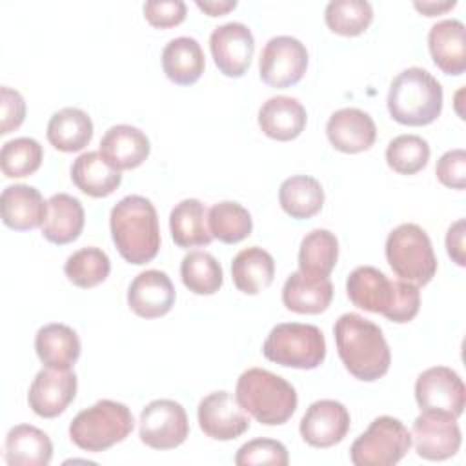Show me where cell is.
<instances>
[{
	"label": "cell",
	"instance_id": "cell-1",
	"mask_svg": "<svg viewBox=\"0 0 466 466\" xmlns=\"http://www.w3.org/2000/svg\"><path fill=\"white\" fill-rule=\"evenodd\" d=\"M346 293L353 306L380 313L397 324L413 320L420 308L419 286L406 280H390L373 266L355 268L348 275Z\"/></svg>",
	"mask_w": 466,
	"mask_h": 466
},
{
	"label": "cell",
	"instance_id": "cell-2",
	"mask_svg": "<svg viewBox=\"0 0 466 466\" xmlns=\"http://www.w3.org/2000/svg\"><path fill=\"white\" fill-rule=\"evenodd\" d=\"M333 335L337 353L355 379L373 382L388 373L391 353L382 329L375 322L359 313H344L337 319Z\"/></svg>",
	"mask_w": 466,
	"mask_h": 466
},
{
	"label": "cell",
	"instance_id": "cell-3",
	"mask_svg": "<svg viewBox=\"0 0 466 466\" xmlns=\"http://www.w3.org/2000/svg\"><path fill=\"white\" fill-rule=\"evenodd\" d=\"M113 242L120 257L135 266L151 262L160 249L157 209L149 198L127 195L118 200L109 215Z\"/></svg>",
	"mask_w": 466,
	"mask_h": 466
},
{
	"label": "cell",
	"instance_id": "cell-4",
	"mask_svg": "<svg viewBox=\"0 0 466 466\" xmlns=\"http://www.w3.org/2000/svg\"><path fill=\"white\" fill-rule=\"evenodd\" d=\"M235 397L240 408L264 426L288 422L299 404L295 388L280 375L262 368H249L240 373Z\"/></svg>",
	"mask_w": 466,
	"mask_h": 466
},
{
	"label": "cell",
	"instance_id": "cell-5",
	"mask_svg": "<svg viewBox=\"0 0 466 466\" xmlns=\"http://www.w3.org/2000/svg\"><path fill=\"white\" fill-rule=\"evenodd\" d=\"M388 111L402 126H428L442 111V86L422 67L400 71L388 91Z\"/></svg>",
	"mask_w": 466,
	"mask_h": 466
},
{
	"label": "cell",
	"instance_id": "cell-6",
	"mask_svg": "<svg viewBox=\"0 0 466 466\" xmlns=\"http://www.w3.org/2000/svg\"><path fill=\"white\" fill-rule=\"evenodd\" d=\"M133 428L135 419L126 404L102 399L71 420L69 437L80 450L100 453L122 442Z\"/></svg>",
	"mask_w": 466,
	"mask_h": 466
},
{
	"label": "cell",
	"instance_id": "cell-7",
	"mask_svg": "<svg viewBox=\"0 0 466 466\" xmlns=\"http://www.w3.org/2000/svg\"><path fill=\"white\" fill-rule=\"evenodd\" d=\"M262 353L268 360L286 368L313 370L326 359L324 333L313 324L282 322L271 328Z\"/></svg>",
	"mask_w": 466,
	"mask_h": 466
},
{
	"label": "cell",
	"instance_id": "cell-8",
	"mask_svg": "<svg viewBox=\"0 0 466 466\" xmlns=\"http://www.w3.org/2000/svg\"><path fill=\"white\" fill-rule=\"evenodd\" d=\"M386 258L400 280L426 286L437 273V257L428 233L411 222L397 226L386 238Z\"/></svg>",
	"mask_w": 466,
	"mask_h": 466
},
{
	"label": "cell",
	"instance_id": "cell-9",
	"mask_svg": "<svg viewBox=\"0 0 466 466\" xmlns=\"http://www.w3.org/2000/svg\"><path fill=\"white\" fill-rule=\"evenodd\" d=\"M411 448V433L395 417L382 415L371 420L350 448L355 466H393Z\"/></svg>",
	"mask_w": 466,
	"mask_h": 466
},
{
	"label": "cell",
	"instance_id": "cell-10",
	"mask_svg": "<svg viewBox=\"0 0 466 466\" xmlns=\"http://www.w3.org/2000/svg\"><path fill=\"white\" fill-rule=\"evenodd\" d=\"M306 69L308 49L299 38L280 35L266 42L258 60V73L264 84L277 89L291 87L302 80Z\"/></svg>",
	"mask_w": 466,
	"mask_h": 466
},
{
	"label": "cell",
	"instance_id": "cell-11",
	"mask_svg": "<svg viewBox=\"0 0 466 466\" xmlns=\"http://www.w3.org/2000/svg\"><path fill=\"white\" fill-rule=\"evenodd\" d=\"M415 400L420 411L459 419L466 406V388L457 371L448 366H433L417 377Z\"/></svg>",
	"mask_w": 466,
	"mask_h": 466
},
{
	"label": "cell",
	"instance_id": "cell-12",
	"mask_svg": "<svg viewBox=\"0 0 466 466\" xmlns=\"http://www.w3.org/2000/svg\"><path fill=\"white\" fill-rule=\"evenodd\" d=\"M189 435V420L180 402L151 400L140 413V441L153 450L178 448Z\"/></svg>",
	"mask_w": 466,
	"mask_h": 466
},
{
	"label": "cell",
	"instance_id": "cell-13",
	"mask_svg": "<svg viewBox=\"0 0 466 466\" xmlns=\"http://www.w3.org/2000/svg\"><path fill=\"white\" fill-rule=\"evenodd\" d=\"M209 49L218 71L229 78H238L251 66L255 38L246 24L228 22L213 29Z\"/></svg>",
	"mask_w": 466,
	"mask_h": 466
},
{
	"label": "cell",
	"instance_id": "cell-14",
	"mask_svg": "<svg viewBox=\"0 0 466 466\" xmlns=\"http://www.w3.org/2000/svg\"><path fill=\"white\" fill-rule=\"evenodd\" d=\"M415 451L426 461H444L453 457L462 442L457 419L442 413L420 411L411 428Z\"/></svg>",
	"mask_w": 466,
	"mask_h": 466
},
{
	"label": "cell",
	"instance_id": "cell-15",
	"mask_svg": "<svg viewBox=\"0 0 466 466\" xmlns=\"http://www.w3.org/2000/svg\"><path fill=\"white\" fill-rule=\"evenodd\" d=\"M197 417L204 435L215 441H233L249 428V417L240 408L237 397L224 390L206 395L198 402Z\"/></svg>",
	"mask_w": 466,
	"mask_h": 466
},
{
	"label": "cell",
	"instance_id": "cell-16",
	"mask_svg": "<svg viewBox=\"0 0 466 466\" xmlns=\"http://www.w3.org/2000/svg\"><path fill=\"white\" fill-rule=\"evenodd\" d=\"M348 408L333 399L309 404L300 420V437L313 448H331L339 444L350 430Z\"/></svg>",
	"mask_w": 466,
	"mask_h": 466
},
{
	"label": "cell",
	"instance_id": "cell-17",
	"mask_svg": "<svg viewBox=\"0 0 466 466\" xmlns=\"http://www.w3.org/2000/svg\"><path fill=\"white\" fill-rule=\"evenodd\" d=\"M76 395V375L69 370H40L27 393L29 408L44 419H55L67 410Z\"/></svg>",
	"mask_w": 466,
	"mask_h": 466
},
{
	"label": "cell",
	"instance_id": "cell-18",
	"mask_svg": "<svg viewBox=\"0 0 466 466\" xmlns=\"http://www.w3.org/2000/svg\"><path fill=\"white\" fill-rule=\"evenodd\" d=\"M175 297V286L167 273L160 269H146L129 284L127 306L142 319H158L171 311Z\"/></svg>",
	"mask_w": 466,
	"mask_h": 466
},
{
	"label": "cell",
	"instance_id": "cell-19",
	"mask_svg": "<svg viewBox=\"0 0 466 466\" xmlns=\"http://www.w3.org/2000/svg\"><path fill=\"white\" fill-rule=\"evenodd\" d=\"M326 135L337 151L353 155L373 146L377 138V127L366 111L357 107H344L328 118Z\"/></svg>",
	"mask_w": 466,
	"mask_h": 466
},
{
	"label": "cell",
	"instance_id": "cell-20",
	"mask_svg": "<svg viewBox=\"0 0 466 466\" xmlns=\"http://www.w3.org/2000/svg\"><path fill=\"white\" fill-rule=\"evenodd\" d=\"M0 208L4 224L15 231L35 229L44 224L47 215V202L36 187L27 184L4 187Z\"/></svg>",
	"mask_w": 466,
	"mask_h": 466
},
{
	"label": "cell",
	"instance_id": "cell-21",
	"mask_svg": "<svg viewBox=\"0 0 466 466\" xmlns=\"http://www.w3.org/2000/svg\"><path fill=\"white\" fill-rule=\"evenodd\" d=\"M428 47L433 64L446 75H462L466 69V29L461 20L446 18L431 25Z\"/></svg>",
	"mask_w": 466,
	"mask_h": 466
},
{
	"label": "cell",
	"instance_id": "cell-22",
	"mask_svg": "<svg viewBox=\"0 0 466 466\" xmlns=\"http://www.w3.org/2000/svg\"><path fill=\"white\" fill-rule=\"evenodd\" d=\"M100 155L118 171L135 169L146 162L151 146L144 131L129 124L111 126L100 140Z\"/></svg>",
	"mask_w": 466,
	"mask_h": 466
},
{
	"label": "cell",
	"instance_id": "cell-23",
	"mask_svg": "<svg viewBox=\"0 0 466 466\" xmlns=\"http://www.w3.org/2000/svg\"><path fill=\"white\" fill-rule=\"evenodd\" d=\"M333 299V284L328 277H315L293 271L282 286V302L289 311L319 315L328 309Z\"/></svg>",
	"mask_w": 466,
	"mask_h": 466
},
{
	"label": "cell",
	"instance_id": "cell-24",
	"mask_svg": "<svg viewBox=\"0 0 466 466\" xmlns=\"http://www.w3.org/2000/svg\"><path fill=\"white\" fill-rule=\"evenodd\" d=\"M308 122L304 106L293 96H271L258 109V127L262 133L279 142L297 138Z\"/></svg>",
	"mask_w": 466,
	"mask_h": 466
},
{
	"label": "cell",
	"instance_id": "cell-25",
	"mask_svg": "<svg viewBox=\"0 0 466 466\" xmlns=\"http://www.w3.org/2000/svg\"><path fill=\"white\" fill-rule=\"evenodd\" d=\"M35 351L46 368L71 370L80 357V339L66 324L53 322L42 326L35 335Z\"/></svg>",
	"mask_w": 466,
	"mask_h": 466
},
{
	"label": "cell",
	"instance_id": "cell-26",
	"mask_svg": "<svg viewBox=\"0 0 466 466\" xmlns=\"http://www.w3.org/2000/svg\"><path fill=\"white\" fill-rule=\"evenodd\" d=\"M51 457V439L36 426L16 424L7 431L4 459L9 466H47Z\"/></svg>",
	"mask_w": 466,
	"mask_h": 466
},
{
	"label": "cell",
	"instance_id": "cell-27",
	"mask_svg": "<svg viewBox=\"0 0 466 466\" xmlns=\"http://www.w3.org/2000/svg\"><path fill=\"white\" fill-rule=\"evenodd\" d=\"M84 229V208L80 200L67 193H56L47 200V215L42 224L46 240L64 246L80 237Z\"/></svg>",
	"mask_w": 466,
	"mask_h": 466
},
{
	"label": "cell",
	"instance_id": "cell-28",
	"mask_svg": "<svg viewBox=\"0 0 466 466\" xmlns=\"http://www.w3.org/2000/svg\"><path fill=\"white\" fill-rule=\"evenodd\" d=\"M206 67V56L200 44L191 36H178L162 49V69L166 76L178 86L195 84Z\"/></svg>",
	"mask_w": 466,
	"mask_h": 466
},
{
	"label": "cell",
	"instance_id": "cell-29",
	"mask_svg": "<svg viewBox=\"0 0 466 466\" xmlns=\"http://www.w3.org/2000/svg\"><path fill=\"white\" fill-rule=\"evenodd\" d=\"M73 184L93 198L109 197L122 182V175L113 167L100 151L82 153L71 166Z\"/></svg>",
	"mask_w": 466,
	"mask_h": 466
},
{
	"label": "cell",
	"instance_id": "cell-30",
	"mask_svg": "<svg viewBox=\"0 0 466 466\" xmlns=\"http://www.w3.org/2000/svg\"><path fill=\"white\" fill-rule=\"evenodd\" d=\"M93 138L91 116L78 107H62L47 122L49 144L64 153L84 149Z\"/></svg>",
	"mask_w": 466,
	"mask_h": 466
},
{
	"label": "cell",
	"instance_id": "cell-31",
	"mask_svg": "<svg viewBox=\"0 0 466 466\" xmlns=\"http://www.w3.org/2000/svg\"><path fill=\"white\" fill-rule=\"evenodd\" d=\"M208 211L197 198L180 200L169 213L171 238L178 248L208 246L213 235L208 228Z\"/></svg>",
	"mask_w": 466,
	"mask_h": 466
},
{
	"label": "cell",
	"instance_id": "cell-32",
	"mask_svg": "<svg viewBox=\"0 0 466 466\" xmlns=\"http://www.w3.org/2000/svg\"><path fill=\"white\" fill-rule=\"evenodd\" d=\"M273 277L275 260L266 249L258 246L238 251L231 262L233 284L246 295H258L273 282Z\"/></svg>",
	"mask_w": 466,
	"mask_h": 466
},
{
	"label": "cell",
	"instance_id": "cell-33",
	"mask_svg": "<svg viewBox=\"0 0 466 466\" xmlns=\"http://www.w3.org/2000/svg\"><path fill=\"white\" fill-rule=\"evenodd\" d=\"M279 202L284 213L291 218H311L324 206V189L317 178L309 175H295L280 184Z\"/></svg>",
	"mask_w": 466,
	"mask_h": 466
},
{
	"label": "cell",
	"instance_id": "cell-34",
	"mask_svg": "<svg viewBox=\"0 0 466 466\" xmlns=\"http://www.w3.org/2000/svg\"><path fill=\"white\" fill-rule=\"evenodd\" d=\"M339 258V240L329 229L309 231L299 249V269L315 275L328 277Z\"/></svg>",
	"mask_w": 466,
	"mask_h": 466
},
{
	"label": "cell",
	"instance_id": "cell-35",
	"mask_svg": "<svg viewBox=\"0 0 466 466\" xmlns=\"http://www.w3.org/2000/svg\"><path fill=\"white\" fill-rule=\"evenodd\" d=\"M208 224L213 238L224 244H237L251 235L253 220L249 211L238 202L222 200L208 211Z\"/></svg>",
	"mask_w": 466,
	"mask_h": 466
},
{
	"label": "cell",
	"instance_id": "cell-36",
	"mask_svg": "<svg viewBox=\"0 0 466 466\" xmlns=\"http://www.w3.org/2000/svg\"><path fill=\"white\" fill-rule=\"evenodd\" d=\"M180 279L195 295H213L220 289L224 273L218 260L208 251H189L180 262Z\"/></svg>",
	"mask_w": 466,
	"mask_h": 466
},
{
	"label": "cell",
	"instance_id": "cell-37",
	"mask_svg": "<svg viewBox=\"0 0 466 466\" xmlns=\"http://www.w3.org/2000/svg\"><path fill=\"white\" fill-rule=\"evenodd\" d=\"M111 271V262L106 251L89 246L71 253L64 264V273L71 284L87 289L102 284Z\"/></svg>",
	"mask_w": 466,
	"mask_h": 466
},
{
	"label": "cell",
	"instance_id": "cell-38",
	"mask_svg": "<svg viewBox=\"0 0 466 466\" xmlns=\"http://www.w3.org/2000/svg\"><path fill=\"white\" fill-rule=\"evenodd\" d=\"M324 20L337 35L357 36L370 27L373 7L366 0H331L324 9Z\"/></svg>",
	"mask_w": 466,
	"mask_h": 466
},
{
	"label": "cell",
	"instance_id": "cell-39",
	"mask_svg": "<svg viewBox=\"0 0 466 466\" xmlns=\"http://www.w3.org/2000/svg\"><path fill=\"white\" fill-rule=\"evenodd\" d=\"M44 158L42 146L31 137L7 140L0 151V167L7 178H22L33 175Z\"/></svg>",
	"mask_w": 466,
	"mask_h": 466
},
{
	"label": "cell",
	"instance_id": "cell-40",
	"mask_svg": "<svg viewBox=\"0 0 466 466\" xmlns=\"http://www.w3.org/2000/svg\"><path fill=\"white\" fill-rule=\"evenodd\" d=\"M430 160V144L419 135H399L386 147V162L399 175H415Z\"/></svg>",
	"mask_w": 466,
	"mask_h": 466
},
{
	"label": "cell",
	"instance_id": "cell-41",
	"mask_svg": "<svg viewBox=\"0 0 466 466\" xmlns=\"http://www.w3.org/2000/svg\"><path fill=\"white\" fill-rule=\"evenodd\" d=\"M289 462L288 450L282 442L275 439H253L242 444L235 455L237 466H255V464H271L286 466Z\"/></svg>",
	"mask_w": 466,
	"mask_h": 466
},
{
	"label": "cell",
	"instance_id": "cell-42",
	"mask_svg": "<svg viewBox=\"0 0 466 466\" xmlns=\"http://www.w3.org/2000/svg\"><path fill=\"white\" fill-rule=\"evenodd\" d=\"M186 4L182 0H149L144 4L146 20L158 29H167L186 20Z\"/></svg>",
	"mask_w": 466,
	"mask_h": 466
},
{
	"label": "cell",
	"instance_id": "cell-43",
	"mask_svg": "<svg viewBox=\"0 0 466 466\" xmlns=\"http://www.w3.org/2000/svg\"><path fill=\"white\" fill-rule=\"evenodd\" d=\"M435 175L439 182L451 189L466 187V151L451 149L446 151L435 166Z\"/></svg>",
	"mask_w": 466,
	"mask_h": 466
},
{
	"label": "cell",
	"instance_id": "cell-44",
	"mask_svg": "<svg viewBox=\"0 0 466 466\" xmlns=\"http://www.w3.org/2000/svg\"><path fill=\"white\" fill-rule=\"evenodd\" d=\"M0 135L18 129L25 118L24 96L7 86L0 87Z\"/></svg>",
	"mask_w": 466,
	"mask_h": 466
},
{
	"label": "cell",
	"instance_id": "cell-45",
	"mask_svg": "<svg viewBox=\"0 0 466 466\" xmlns=\"http://www.w3.org/2000/svg\"><path fill=\"white\" fill-rule=\"evenodd\" d=\"M464 233H466V220L459 218L448 228L446 233V249L451 260L457 266H466V257H464Z\"/></svg>",
	"mask_w": 466,
	"mask_h": 466
},
{
	"label": "cell",
	"instance_id": "cell-46",
	"mask_svg": "<svg viewBox=\"0 0 466 466\" xmlns=\"http://www.w3.org/2000/svg\"><path fill=\"white\" fill-rule=\"evenodd\" d=\"M197 7L200 11H204L208 16H222L237 7V0H218V2L217 0H208V2L197 0Z\"/></svg>",
	"mask_w": 466,
	"mask_h": 466
},
{
	"label": "cell",
	"instance_id": "cell-47",
	"mask_svg": "<svg viewBox=\"0 0 466 466\" xmlns=\"http://www.w3.org/2000/svg\"><path fill=\"white\" fill-rule=\"evenodd\" d=\"M413 5L417 11H420L426 16H437V15H442L450 9H453L457 5V2L455 0H451V2H415Z\"/></svg>",
	"mask_w": 466,
	"mask_h": 466
}]
</instances>
